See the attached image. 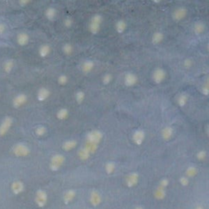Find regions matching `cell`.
<instances>
[{"mask_svg": "<svg viewBox=\"0 0 209 209\" xmlns=\"http://www.w3.org/2000/svg\"><path fill=\"white\" fill-rule=\"evenodd\" d=\"M103 139V133L100 130H92L86 136L85 145L79 151V157L82 159H87L92 154L97 150L99 145Z\"/></svg>", "mask_w": 209, "mask_h": 209, "instance_id": "6da1fadb", "label": "cell"}, {"mask_svg": "<svg viewBox=\"0 0 209 209\" xmlns=\"http://www.w3.org/2000/svg\"><path fill=\"white\" fill-rule=\"evenodd\" d=\"M103 21V17L101 14H95L92 16L88 24V29L92 34L96 35L101 31V24Z\"/></svg>", "mask_w": 209, "mask_h": 209, "instance_id": "7a4b0ae2", "label": "cell"}, {"mask_svg": "<svg viewBox=\"0 0 209 209\" xmlns=\"http://www.w3.org/2000/svg\"><path fill=\"white\" fill-rule=\"evenodd\" d=\"M13 124V119L10 116L5 117L0 123V137H4L11 129Z\"/></svg>", "mask_w": 209, "mask_h": 209, "instance_id": "3957f363", "label": "cell"}, {"mask_svg": "<svg viewBox=\"0 0 209 209\" xmlns=\"http://www.w3.org/2000/svg\"><path fill=\"white\" fill-rule=\"evenodd\" d=\"M167 77V72L164 69L159 67L156 68L152 74V79L156 84L162 83Z\"/></svg>", "mask_w": 209, "mask_h": 209, "instance_id": "277c9868", "label": "cell"}, {"mask_svg": "<svg viewBox=\"0 0 209 209\" xmlns=\"http://www.w3.org/2000/svg\"><path fill=\"white\" fill-rule=\"evenodd\" d=\"M188 10L186 7H177V9H175L172 12V19L175 21L179 22L181 21L182 20H184L186 16H187Z\"/></svg>", "mask_w": 209, "mask_h": 209, "instance_id": "5b68a950", "label": "cell"}, {"mask_svg": "<svg viewBox=\"0 0 209 209\" xmlns=\"http://www.w3.org/2000/svg\"><path fill=\"white\" fill-rule=\"evenodd\" d=\"M13 152L16 156H26L29 154V147L24 143H17L13 147Z\"/></svg>", "mask_w": 209, "mask_h": 209, "instance_id": "8992f818", "label": "cell"}, {"mask_svg": "<svg viewBox=\"0 0 209 209\" xmlns=\"http://www.w3.org/2000/svg\"><path fill=\"white\" fill-rule=\"evenodd\" d=\"M65 161L64 156L62 155H55L51 160L50 167L52 171H57Z\"/></svg>", "mask_w": 209, "mask_h": 209, "instance_id": "52a82bcc", "label": "cell"}, {"mask_svg": "<svg viewBox=\"0 0 209 209\" xmlns=\"http://www.w3.org/2000/svg\"><path fill=\"white\" fill-rule=\"evenodd\" d=\"M28 101V97L25 93H19L12 100V105L16 109L23 106Z\"/></svg>", "mask_w": 209, "mask_h": 209, "instance_id": "ba28073f", "label": "cell"}, {"mask_svg": "<svg viewBox=\"0 0 209 209\" xmlns=\"http://www.w3.org/2000/svg\"><path fill=\"white\" fill-rule=\"evenodd\" d=\"M138 82V77L136 74L132 72H127L124 75L123 83L127 87H133Z\"/></svg>", "mask_w": 209, "mask_h": 209, "instance_id": "9c48e42d", "label": "cell"}, {"mask_svg": "<svg viewBox=\"0 0 209 209\" xmlns=\"http://www.w3.org/2000/svg\"><path fill=\"white\" fill-rule=\"evenodd\" d=\"M145 132L144 130L137 129L132 134V141L137 145H141L145 141Z\"/></svg>", "mask_w": 209, "mask_h": 209, "instance_id": "30bf717a", "label": "cell"}, {"mask_svg": "<svg viewBox=\"0 0 209 209\" xmlns=\"http://www.w3.org/2000/svg\"><path fill=\"white\" fill-rule=\"evenodd\" d=\"M51 95V92L50 90L45 87H40L39 89L38 90V92H37V99L38 101H40V102H43V101H45L47 100V98L50 97Z\"/></svg>", "mask_w": 209, "mask_h": 209, "instance_id": "8fae6325", "label": "cell"}, {"mask_svg": "<svg viewBox=\"0 0 209 209\" xmlns=\"http://www.w3.org/2000/svg\"><path fill=\"white\" fill-rule=\"evenodd\" d=\"M94 67H95V64H94L93 61L86 60L85 62H83V63L81 65V70L83 74H87L93 70Z\"/></svg>", "mask_w": 209, "mask_h": 209, "instance_id": "7c38bea8", "label": "cell"}, {"mask_svg": "<svg viewBox=\"0 0 209 209\" xmlns=\"http://www.w3.org/2000/svg\"><path fill=\"white\" fill-rule=\"evenodd\" d=\"M16 41L20 46H26L29 42V36L27 33L25 32H21L19 33L16 37Z\"/></svg>", "mask_w": 209, "mask_h": 209, "instance_id": "4fadbf2b", "label": "cell"}, {"mask_svg": "<svg viewBox=\"0 0 209 209\" xmlns=\"http://www.w3.org/2000/svg\"><path fill=\"white\" fill-rule=\"evenodd\" d=\"M51 51H52V48H51V46L49 44H47V43L42 44L39 48V55L40 57L42 58L47 57V56L51 53Z\"/></svg>", "mask_w": 209, "mask_h": 209, "instance_id": "5bb4252c", "label": "cell"}, {"mask_svg": "<svg viewBox=\"0 0 209 209\" xmlns=\"http://www.w3.org/2000/svg\"><path fill=\"white\" fill-rule=\"evenodd\" d=\"M173 134H174V130L172 127H165L161 132V137H162L163 140L165 141H168L170 140L172 137H173Z\"/></svg>", "mask_w": 209, "mask_h": 209, "instance_id": "9a60e30c", "label": "cell"}, {"mask_svg": "<svg viewBox=\"0 0 209 209\" xmlns=\"http://www.w3.org/2000/svg\"><path fill=\"white\" fill-rule=\"evenodd\" d=\"M77 144H78V142H77L76 140H74V139H69V140L65 141L62 144V149L64 150H65V151H69V150H71L73 149H74L77 146Z\"/></svg>", "mask_w": 209, "mask_h": 209, "instance_id": "2e32d148", "label": "cell"}, {"mask_svg": "<svg viewBox=\"0 0 209 209\" xmlns=\"http://www.w3.org/2000/svg\"><path fill=\"white\" fill-rule=\"evenodd\" d=\"M57 11L53 7H47V9H46V11H45V16L50 21H54L56 16H57Z\"/></svg>", "mask_w": 209, "mask_h": 209, "instance_id": "e0dca14e", "label": "cell"}, {"mask_svg": "<svg viewBox=\"0 0 209 209\" xmlns=\"http://www.w3.org/2000/svg\"><path fill=\"white\" fill-rule=\"evenodd\" d=\"M164 39V34L161 31H156L153 34L151 38V42L153 44L157 45L162 42V40Z\"/></svg>", "mask_w": 209, "mask_h": 209, "instance_id": "ac0fdd59", "label": "cell"}, {"mask_svg": "<svg viewBox=\"0 0 209 209\" xmlns=\"http://www.w3.org/2000/svg\"><path fill=\"white\" fill-rule=\"evenodd\" d=\"M69 115V112L67 108H61L60 110H58L56 116L59 120H65Z\"/></svg>", "mask_w": 209, "mask_h": 209, "instance_id": "d6986e66", "label": "cell"}, {"mask_svg": "<svg viewBox=\"0 0 209 209\" xmlns=\"http://www.w3.org/2000/svg\"><path fill=\"white\" fill-rule=\"evenodd\" d=\"M127 29V23L124 20H119L115 23V30L119 34H123Z\"/></svg>", "mask_w": 209, "mask_h": 209, "instance_id": "ffe728a7", "label": "cell"}, {"mask_svg": "<svg viewBox=\"0 0 209 209\" xmlns=\"http://www.w3.org/2000/svg\"><path fill=\"white\" fill-rule=\"evenodd\" d=\"M204 31H205V25L202 21L195 22L194 25V32L195 34L197 35L202 34Z\"/></svg>", "mask_w": 209, "mask_h": 209, "instance_id": "44dd1931", "label": "cell"}, {"mask_svg": "<svg viewBox=\"0 0 209 209\" xmlns=\"http://www.w3.org/2000/svg\"><path fill=\"white\" fill-rule=\"evenodd\" d=\"M14 65L15 62L13 60H11V59L7 60L4 63V70L7 74H9V73H11L12 71V69L14 68Z\"/></svg>", "mask_w": 209, "mask_h": 209, "instance_id": "7402d4cb", "label": "cell"}, {"mask_svg": "<svg viewBox=\"0 0 209 209\" xmlns=\"http://www.w3.org/2000/svg\"><path fill=\"white\" fill-rule=\"evenodd\" d=\"M187 101H188V97L186 94L181 93L177 97V102L180 107H184L185 105L187 104Z\"/></svg>", "mask_w": 209, "mask_h": 209, "instance_id": "603a6c76", "label": "cell"}, {"mask_svg": "<svg viewBox=\"0 0 209 209\" xmlns=\"http://www.w3.org/2000/svg\"><path fill=\"white\" fill-rule=\"evenodd\" d=\"M62 52L66 56H69V55L72 54L73 52H74V47H73L72 44L69 43H65L62 46Z\"/></svg>", "mask_w": 209, "mask_h": 209, "instance_id": "cb8c5ba5", "label": "cell"}, {"mask_svg": "<svg viewBox=\"0 0 209 209\" xmlns=\"http://www.w3.org/2000/svg\"><path fill=\"white\" fill-rule=\"evenodd\" d=\"M85 97H86V95L84 93V92L81 90L77 91L75 93L76 102H77L78 104H82L83 101H84V100H85Z\"/></svg>", "mask_w": 209, "mask_h": 209, "instance_id": "d4e9b609", "label": "cell"}, {"mask_svg": "<svg viewBox=\"0 0 209 209\" xmlns=\"http://www.w3.org/2000/svg\"><path fill=\"white\" fill-rule=\"evenodd\" d=\"M138 180V174L137 173H132L131 175H129L127 177V182L128 185H133L137 182Z\"/></svg>", "mask_w": 209, "mask_h": 209, "instance_id": "484cf974", "label": "cell"}, {"mask_svg": "<svg viewBox=\"0 0 209 209\" xmlns=\"http://www.w3.org/2000/svg\"><path fill=\"white\" fill-rule=\"evenodd\" d=\"M35 134L38 137H43L45 134L47 133V127L43 125H39L35 128Z\"/></svg>", "mask_w": 209, "mask_h": 209, "instance_id": "4316f807", "label": "cell"}, {"mask_svg": "<svg viewBox=\"0 0 209 209\" xmlns=\"http://www.w3.org/2000/svg\"><path fill=\"white\" fill-rule=\"evenodd\" d=\"M69 82V78L68 76L66 74H61V75L58 77L57 79V83L62 85V86H65Z\"/></svg>", "mask_w": 209, "mask_h": 209, "instance_id": "83f0119b", "label": "cell"}, {"mask_svg": "<svg viewBox=\"0 0 209 209\" xmlns=\"http://www.w3.org/2000/svg\"><path fill=\"white\" fill-rule=\"evenodd\" d=\"M112 79H113V75H112L111 74H110V73H107V74H105L102 77V83L104 85H108V84L111 83Z\"/></svg>", "mask_w": 209, "mask_h": 209, "instance_id": "f1b7e54d", "label": "cell"}, {"mask_svg": "<svg viewBox=\"0 0 209 209\" xmlns=\"http://www.w3.org/2000/svg\"><path fill=\"white\" fill-rule=\"evenodd\" d=\"M201 92L203 95H204L206 97H208L209 95V86H208V82L207 81L202 86L201 88Z\"/></svg>", "mask_w": 209, "mask_h": 209, "instance_id": "f546056e", "label": "cell"}, {"mask_svg": "<svg viewBox=\"0 0 209 209\" xmlns=\"http://www.w3.org/2000/svg\"><path fill=\"white\" fill-rule=\"evenodd\" d=\"M73 23H74L73 19L71 18V17H69V16L66 17V18L64 20V25H65V28H68V29L71 28L73 25Z\"/></svg>", "mask_w": 209, "mask_h": 209, "instance_id": "4dcf8cb0", "label": "cell"}, {"mask_svg": "<svg viewBox=\"0 0 209 209\" xmlns=\"http://www.w3.org/2000/svg\"><path fill=\"white\" fill-rule=\"evenodd\" d=\"M115 166L114 162H108L105 165V170H106V172L108 173L113 172L114 170H115Z\"/></svg>", "mask_w": 209, "mask_h": 209, "instance_id": "1f68e13d", "label": "cell"}, {"mask_svg": "<svg viewBox=\"0 0 209 209\" xmlns=\"http://www.w3.org/2000/svg\"><path fill=\"white\" fill-rule=\"evenodd\" d=\"M197 172V169L195 168V167H190L187 169V175L189 177H193L195 176Z\"/></svg>", "mask_w": 209, "mask_h": 209, "instance_id": "d6a6232c", "label": "cell"}, {"mask_svg": "<svg viewBox=\"0 0 209 209\" xmlns=\"http://www.w3.org/2000/svg\"><path fill=\"white\" fill-rule=\"evenodd\" d=\"M206 155H207V153L205 150H200L197 153V158L200 160H203L206 158Z\"/></svg>", "mask_w": 209, "mask_h": 209, "instance_id": "836d02e7", "label": "cell"}, {"mask_svg": "<svg viewBox=\"0 0 209 209\" xmlns=\"http://www.w3.org/2000/svg\"><path fill=\"white\" fill-rule=\"evenodd\" d=\"M183 65H184V66L185 67V68H190L191 66L193 65V62H192V60L191 59H190V58H187V59H185L184 61V62H183Z\"/></svg>", "mask_w": 209, "mask_h": 209, "instance_id": "e575fe53", "label": "cell"}, {"mask_svg": "<svg viewBox=\"0 0 209 209\" xmlns=\"http://www.w3.org/2000/svg\"><path fill=\"white\" fill-rule=\"evenodd\" d=\"M31 2L29 1V0H21V1H19L18 4L21 6V7H25L26 5H28L29 4H30Z\"/></svg>", "mask_w": 209, "mask_h": 209, "instance_id": "d590c367", "label": "cell"}, {"mask_svg": "<svg viewBox=\"0 0 209 209\" xmlns=\"http://www.w3.org/2000/svg\"><path fill=\"white\" fill-rule=\"evenodd\" d=\"M5 31H6V25L3 23H0V34H3Z\"/></svg>", "mask_w": 209, "mask_h": 209, "instance_id": "8d00e7d4", "label": "cell"}, {"mask_svg": "<svg viewBox=\"0 0 209 209\" xmlns=\"http://www.w3.org/2000/svg\"><path fill=\"white\" fill-rule=\"evenodd\" d=\"M180 182H181V184L182 185H186L188 183V179L185 177H181V178H180Z\"/></svg>", "mask_w": 209, "mask_h": 209, "instance_id": "74e56055", "label": "cell"}]
</instances>
